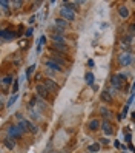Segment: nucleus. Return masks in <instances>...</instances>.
Here are the masks:
<instances>
[{
  "mask_svg": "<svg viewBox=\"0 0 135 153\" xmlns=\"http://www.w3.org/2000/svg\"><path fill=\"white\" fill-rule=\"evenodd\" d=\"M60 17H61V19H65V20H68V22H72L75 19V13L71 10V8L63 6L60 10Z\"/></svg>",
  "mask_w": 135,
  "mask_h": 153,
  "instance_id": "nucleus-1",
  "label": "nucleus"
},
{
  "mask_svg": "<svg viewBox=\"0 0 135 153\" xmlns=\"http://www.w3.org/2000/svg\"><path fill=\"white\" fill-rule=\"evenodd\" d=\"M43 84H45V87L48 88L49 93H57V91H58V84L55 82V80H52V79H45Z\"/></svg>",
  "mask_w": 135,
  "mask_h": 153,
  "instance_id": "nucleus-2",
  "label": "nucleus"
},
{
  "mask_svg": "<svg viewBox=\"0 0 135 153\" xmlns=\"http://www.w3.org/2000/svg\"><path fill=\"white\" fill-rule=\"evenodd\" d=\"M118 62H120L121 67H128L132 62V56L129 54V53H121V54L118 56Z\"/></svg>",
  "mask_w": 135,
  "mask_h": 153,
  "instance_id": "nucleus-3",
  "label": "nucleus"
},
{
  "mask_svg": "<svg viewBox=\"0 0 135 153\" xmlns=\"http://www.w3.org/2000/svg\"><path fill=\"white\" fill-rule=\"evenodd\" d=\"M35 91H37V96H40L43 99H48L49 91H48V88L45 87V84H37L35 85Z\"/></svg>",
  "mask_w": 135,
  "mask_h": 153,
  "instance_id": "nucleus-4",
  "label": "nucleus"
},
{
  "mask_svg": "<svg viewBox=\"0 0 135 153\" xmlns=\"http://www.w3.org/2000/svg\"><path fill=\"white\" fill-rule=\"evenodd\" d=\"M101 130H103V133L106 134V136H111V134H114V127H112V124L107 121V119H104V121L101 122Z\"/></svg>",
  "mask_w": 135,
  "mask_h": 153,
  "instance_id": "nucleus-5",
  "label": "nucleus"
},
{
  "mask_svg": "<svg viewBox=\"0 0 135 153\" xmlns=\"http://www.w3.org/2000/svg\"><path fill=\"white\" fill-rule=\"evenodd\" d=\"M17 127L22 130V133H23V131H31L32 124H31L29 121H26V119H20L19 122H17Z\"/></svg>",
  "mask_w": 135,
  "mask_h": 153,
  "instance_id": "nucleus-6",
  "label": "nucleus"
},
{
  "mask_svg": "<svg viewBox=\"0 0 135 153\" xmlns=\"http://www.w3.org/2000/svg\"><path fill=\"white\" fill-rule=\"evenodd\" d=\"M45 64H46L48 68H51V70H54V71H61V70H63V67L58 65L57 62L52 60V59H46V62H45Z\"/></svg>",
  "mask_w": 135,
  "mask_h": 153,
  "instance_id": "nucleus-7",
  "label": "nucleus"
},
{
  "mask_svg": "<svg viewBox=\"0 0 135 153\" xmlns=\"http://www.w3.org/2000/svg\"><path fill=\"white\" fill-rule=\"evenodd\" d=\"M51 50H58V51H61V54H66L68 53V47L65 43H60V42H52Z\"/></svg>",
  "mask_w": 135,
  "mask_h": 153,
  "instance_id": "nucleus-8",
  "label": "nucleus"
},
{
  "mask_svg": "<svg viewBox=\"0 0 135 153\" xmlns=\"http://www.w3.org/2000/svg\"><path fill=\"white\" fill-rule=\"evenodd\" d=\"M55 26L65 31V30H68V28H69V22H68V20H65V19H61V17H58V19H55Z\"/></svg>",
  "mask_w": 135,
  "mask_h": 153,
  "instance_id": "nucleus-9",
  "label": "nucleus"
},
{
  "mask_svg": "<svg viewBox=\"0 0 135 153\" xmlns=\"http://www.w3.org/2000/svg\"><path fill=\"white\" fill-rule=\"evenodd\" d=\"M8 133H9V138H14V139H19L22 136V130L19 127H9Z\"/></svg>",
  "mask_w": 135,
  "mask_h": 153,
  "instance_id": "nucleus-10",
  "label": "nucleus"
},
{
  "mask_svg": "<svg viewBox=\"0 0 135 153\" xmlns=\"http://www.w3.org/2000/svg\"><path fill=\"white\" fill-rule=\"evenodd\" d=\"M0 36H2V39H5V40H12L15 37V34L12 33V30H2Z\"/></svg>",
  "mask_w": 135,
  "mask_h": 153,
  "instance_id": "nucleus-11",
  "label": "nucleus"
},
{
  "mask_svg": "<svg viewBox=\"0 0 135 153\" xmlns=\"http://www.w3.org/2000/svg\"><path fill=\"white\" fill-rule=\"evenodd\" d=\"M100 127H101V124H100L98 119H92L91 122H89V130H91V131H97Z\"/></svg>",
  "mask_w": 135,
  "mask_h": 153,
  "instance_id": "nucleus-12",
  "label": "nucleus"
},
{
  "mask_svg": "<svg viewBox=\"0 0 135 153\" xmlns=\"http://www.w3.org/2000/svg\"><path fill=\"white\" fill-rule=\"evenodd\" d=\"M121 82H123V80H120V76H118V74H114V76L111 77V84H112L115 88H120V87H121Z\"/></svg>",
  "mask_w": 135,
  "mask_h": 153,
  "instance_id": "nucleus-13",
  "label": "nucleus"
},
{
  "mask_svg": "<svg viewBox=\"0 0 135 153\" xmlns=\"http://www.w3.org/2000/svg\"><path fill=\"white\" fill-rule=\"evenodd\" d=\"M118 14L123 17V19H128V17H129V10L124 5H120L118 6Z\"/></svg>",
  "mask_w": 135,
  "mask_h": 153,
  "instance_id": "nucleus-14",
  "label": "nucleus"
},
{
  "mask_svg": "<svg viewBox=\"0 0 135 153\" xmlns=\"http://www.w3.org/2000/svg\"><path fill=\"white\" fill-rule=\"evenodd\" d=\"M11 82H12V76H11V74H6V76L2 79V88L6 90V85H11Z\"/></svg>",
  "mask_w": 135,
  "mask_h": 153,
  "instance_id": "nucleus-15",
  "label": "nucleus"
},
{
  "mask_svg": "<svg viewBox=\"0 0 135 153\" xmlns=\"http://www.w3.org/2000/svg\"><path fill=\"white\" fill-rule=\"evenodd\" d=\"M3 142H5V146L9 149V150H12V149L15 147V139H14V138H6Z\"/></svg>",
  "mask_w": 135,
  "mask_h": 153,
  "instance_id": "nucleus-16",
  "label": "nucleus"
},
{
  "mask_svg": "<svg viewBox=\"0 0 135 153\" xmlns=\"http://www.w3.org/2000/svg\"><path fill=\"white\" fill-rule=\"evenodd\" d=\"M101 101H103V102H106V104H111L112 97H111V94L107 93V91H103V93H101Z\"/></svg>",
  "mask_w": 135,
  "mask_h": 153,
  "instance_id": "nucleus-17",
  "label": "nucleus"
},
{
  "mask_svg": "<svg viewBox=\"0 0 135 153\" xmlns=\"http://www.w3.org/2000/svg\"><path fill=\"white\" fill-rule=\"evenodd\" d=\"M88 150L91 152V153H92V152H98V150H100V144H98V142H95V144H91V146L88 147Z\"/></svg>",
  "mask_w": 135,
  "mask_h": 153,
  "instance_id": "nucleus-18",
  "label": "nucleus"
},
{
  "mask_svg": "<svg viewBox=\"0 0 135 153\" xmlns=\"http://www.w3.org/2000/svg\"><path fill=\"white\" fill-rule=\"evenodd\" d=\"M100 114L103 116V118H109V116H111V111L107 110V108H104V107H101V108H100Z\"/></svg>",
  "mask_w": 135,
  "mask_h": 153,
  "instance_id": "nucleus-19",
  "label": "nucleus"
},
{
  "mask_svg": "<svg viewBox=\"0 0 135 153\" xmlns=\"http://www.w3.org/2000/svg\"><path fill=\"white\" fill-rule=\"evenodd\" d=\"M85 79H86V82H88L89 85H92V82H94V74H92V73H86Z\"/></svg>",
  "mask_w": 135,
  "mask_h": 153,
  "instance_id": "nucleus-20",
  "label": "nucleus"
},
{
  "mask_svg": "<svg viewBox=\"0 0 135 153\" xmlns=\"http://www.w3.org/2000/svg\"><path fill=\"white\" fill-rule=\"evenodd\" d=\"M11 5H12V8H15V10H19V8H22L23 2H22V0H17V2H11Z\"/></svg>",
  "mask_w": 135,
  "mask_h": 153,
  "instance_id": "nucleus-21",
  "label": "nucleus"
},
{
  "mask_svg": "<svg viewBox=\"0 0 135 153\" xmlns=\"http://www.w3.org/2000/svg\"><path fill=\"white\" fill-rule=\"evenodd\" d=\"M19 47H20V48H26V47H28V40H26V39H22V40L19 42Z\"/></svg>",
  "mask_w": 135,
  "mask_h": 153,
  "instance_id": "nucleus-22",
  "label": "nucleus"
},
{
  "mask_svg": "<svg viewBox=\"0 0 135 153\" xmlns=\"http://www.w3.org/2000/svg\"><path fill=\"white\" fill-rule=\"evenodd\" d=\"M34 70H35V65H31V67L28 68V71H26V76L29 77V76H31V74L34 73Z\"/></svg>",
  "mask_w": 135,
  "mask_h": 153,
  "instance_id": "nucleus-23",
  "label": "nucleus"
},
{
  "mask_svg": "<svg viewBox=\"0 0 135 153\" xmlns=\"http://www.w3.org/2000/svg\"><path fill=\"white\" fill-rule=\"evenodd\" d=\"M17 91H19V82L15 80L14 85H12V93H14V94H17Z\"/></svg>",
  "mask_w": 135,
  "mask_h": 153,
  "instance_id": "nucleus-24",
  "label": "nucleus"
},
{
  "mask_svg": "<svg viewBox=\"0 0 135 153\" xmlns=\"http://www.w3.org/2000/svg\"><path fill=\"white\" fill-rule=\"evenodd\" d=\"M8 5H11V2H6V0H3V2H2V10L3 11L8 10Z\"/></svg>",
  "mask_w": 135,
  "mask_h": 153,
  "instance_id": "nucleus-25",
  "label": "nucleus"
},
{
  "mask_svg": "<svg viewBox=\"0 0 135 153\" xmlns=\"http://www.w3.org/2000/svg\"><path fill=\"white\" fill-rule=\"evenodd\" d=\"M15 101H17V94H14V96H12V97L9 99V101H8V105H12V104H14Z\"/></svg>",
  "mask_w": 135,
  "mask_h": 153,
  "instance_id": "nucleus-26",
  "label": "nucleus"
},
{
  "mask_svg": "<svg viewBox=\"0 0 135 153\" xmlns=\"http://www.w3.org/2000/svg\"><path fill=\"white\" fill-rule=\"evenodd\" d=\"M100 142L103 144V146H109V139H107V138H101Z\"/></svg>",
  "mask_w": 135,
  "mask_h": 153,
  "instance_id": "nucleus-27",
  "label": "nucleus"
},
{
  "mask_svg": "<svg viewBox=\"0 0 135 153\" xmlns=\"http://www.w3.org/2000/svg\"><path fill=\"white\" fill-rule=\"evenodd\" d=\"M25 36H26V37H31V36H32V28H28V30H26Z\"/></svg>",
  "mask_w": 135,
  "mask_h": 153,
  "instance_id": "nucleus-28",
  "label": "nucleus"
},
{
  "mask_svg": "<svg viewBox=\"0 0 135 153\" xmlns=\"http://www.w3.org/2000/svg\"><path fill=\"white\" fill-rule=\"evenodd\" d=\"M129 30H131V34H135V25H131Z\"/></svg>",
  "mask_w": 135,
  "mask_h": 153,
  "instance_id": "nucleus-29",
  "label": "nucleus"
},
{
  "mask_svg": "<svg viewBox=\"0 0 135 153\" xmlns=\"http://www.w3.org/2000/svg\"><path fill=\"white\" fill-rule=\"evenodd\" d=\"M34 79H35V80H40V79H42V74H40V73H39V74H35Z\"/></svg>",
  "mask_w": 135,
  "mask_h": 153,
  "instance_id": "nucleus-30",
  "label": "nucleus"
}]
</instances>
